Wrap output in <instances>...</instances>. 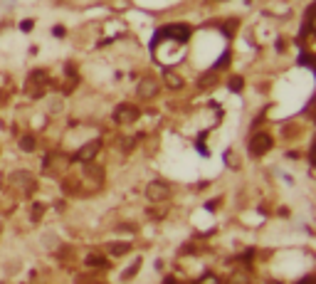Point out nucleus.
<instances>
[{
  "label": "nucleus",
  "mask_w": 316,
  "mask_h": 284,
  "mask_svg": "<svg viewBox=\"0 0 316 284\" xmlns=\"http://www.w3.org/2000/svg\"><path fill=\"white\" fill-rule=\"evenodd\" d=\"M10 183H13L15 188H22V190H32V188H35V181H32V176H30L27 171H15V173L10 176Z\"/></svg>",
  "instance_id": "6e6552de"
},
{
  "label": "nucleus",
  "mask_w": 316,
  "mask_h": 284,
  "mask_svg": "<svg viewBox=\"0 0 316 284\" xmlns=\"http://www.w3.org/2000/svg\"><path fill=\"white\" fill-rule=\"evenodd\" d=\"M20 151H35V136H22L20 139Z\"/></svg>",
  "instance_id": "9b49d317"
},
{
  "label": "nucleus",
  "mask_w": 316,
  "mask_h": 284,
  "mask_svg": "<svg viewBox=\"0 0 316 284\" xmlns=\"http://www.w3.org/2000/svg\"><path fill=\"white\" fill-rule=\"evenodd\" d=\"M301 284H314V282H311V279H304V282H301Z\"/></svg>",
  "instance_id": "b1692460"
},
{
  "label": "nucleus",
  "mask_w": 316,
  "mask_h": 284,
  "mask_svg": "<svg viewBox=\"0 0 316 284\" xmlns=\"http://www.w3.org/2000/svg\"><path fill=\"white\" fill-rule=\"evenodd\" d=\"M138 267H141V262H136V264H134L131 269H126V272H124V279H129V277H134V274L138 272Z\"/></svg>",
  "instance_id": "6ab92c4d"
},
{
  "label": "nucleus",
  "mask_w": 316,
  "mask_h": 284,
  "mask_svg": "<svg viewBox=\"0 0 316 284\" xmlns=\"http://www.w3.org/2000/svg\"><path fill=\"white\" fill-rule=\"evenodd\" d=\"M87 176H92V178H97V181H101V168H97L94 163H92V161H89V163H87Z\"/></svg>",
  "instance_id": "4468645a"
},
{
  "label": "nucleus",
  "mask_w": 316,
  "mask_h": 284,
  "mask_svg": "<svg viewBox=\"0 0 316 284\" xmlns=\"http://www.w3.org/2000/svg\"><path fill=\"white\" fill-rule=\"evenodd\" d=\"M227 62H230V52H227V55H222V60L215 64V69H222V67H227Z\"/></svg>",
  "instance_id": "aec40b11"
},
{
  "label": "nucleus",
  "mask_w": 316,
  "mask_h": 284,
  "mask_svg": "<svg viewBox=\"0 0 316 284\" xmlns=\"http://www.w3.org/2000/svg\"><path fill=\"white\" fill-rule=\"evenodd\" d=\"M20 30H22V32H30V30H32V20H22V22H20Z\"/></svg>",
  "instance_id": "412c9836"
},
{
  "label": "nucleus",
  "mask_w": 316,
  "mask_h": 284,
  "mask_svg": "<svg viewBox=\"0 0 316 284\" xmlns=\"http://www.w3.org/2000/svg\"><path fill=\"white\" fill-rule=\"evenodd\" d=\"M225 25H227V27H222V30H225V35H232V32H235V25H240V22H237V20H227Z\"/></svg>",
  "instance_id": "a211bd4d"
},
{
  "label": "nucleus",
  "mask_w": 316,
  "mask_h": 284,
  "mask_svg": "<svg viewBox=\"0 0 316 284\" xmlns=\"http://www.w3.org/2000/svg\"><path fill=\"white\" fill-rule=\"evenodd\" d=\"M213 84H217V69H213V72H205L200 79H198V89H210Z\"/></svg>",
  "instance_id": "9d476101"
},
{
  "label": "nucleus",
  "mask_w": 316,
  "mask_h": 284,
  "mask_svg": "<svg viewBox=\"0 0 316 284\" xmlns=\"http://www.w3.org/2000/svg\"><path fill=\"white\" fill-rule=\"evenodd\" d=\"M272 148V136L269 134H255L250 139V153L252 156H264Z\"/></svg>",
  "instance_id": "20e7f679"
},
{
  "label": "nucleus",
  "mask_w": 316,
  "mask_h": 284,
  "mask_svg": "<svg viewBox=\"0 0 316 284\" xmlns=\"http://www.w3.org/2000/svg\"><path fill=\"white\" fill-rule=\"evenodd\" d=\"M158 89H161V84L156 82V79H141L138 82V87H136V94L141 97V99H153L156 94H158Z\"/></svg>",
  "instance_id": "0eeeda50"
},
{
  "label": "nucleus",
  "mask_w": 316,
  "mask_h": 284,
  "mask_svg": "<svg viewBox=\"0 0 316 284\" xmlns=\"http://www.w3.org/2000/svg\"><path fill=\"white\" fill-rule=\"evenodd\" d=\"M42 213H45V205H42V203H32V220H35V223L42 218Z\"/></svg>",
  "instance_id": "2eb2a0df"
},
{
  "label": "nucleus",
  "mask_w": 316,
  "mask_h": 284,
  "mask_svg": "<svg viewBox=\"0 0 316 284\" xmlns=\"http://www.w3.org/2000/svg\"><path fill=\"white\" fill-rule=\"evenodd\" d=\"M163 84H166L168 89H180V87H183V77L176 74L173 69H166V72H163Z\"/></svg>",
  "instance_id": "1a4fd4ad"
},
{
  "label": "nucleus",
  "mask_w": 316,
  "mask_h": 284,
  "mask_svg": "<svg viewBox=\"0 0 316 284\" xmlns=\"http://www.w3.org/2000/svg\"><path fill=\"white\" fill-rule=\"evenodd\" d=\"M129 247H131L129 242H121V245H111V255H116V257H118V255H126Z\"/></svg>",
  "instance_id": "ddd939ff"
},
{
  "label": "nucleus",
  "mask_w": 316,
  "mask_h": 284,
  "mask_svg": "<svg viewBox=\"0 0 316 284\" xmlns=\"http://www.w3.org/2000/svg\"><path fill=\"white\" fill-rule=\"evenodd\" d=\"M306 32H309L311 37H316V10H311V15H309V20H306Z\"/></svg>",
  "instance_id": "f8f14e48"
},
{
  "label": "nucleus",
  "mask_w": 316,
  "mask_h": 284,
  "mask_svg": "<svg viewBox=\"0 0 316 284\" xmlns=\"http://www.w3.org/2000/svg\"><path fill=\"white\" fill-rule=\"evenodd\" d=\"M311 163H314V166H316V148H314V151H311Z\"/></svg>",
  "instance_id": "5701e85b"
},
{
  "label": "nucleus",
  "mask_w": 316,
  "mask_h": 284,
  "mask_svg": "<svg viewBox=\"0 0 316 284\" xmlns=\"http://www.w3.org/2000/svg\"><path fill=\"white\" fill-rule=\"evenodd\" d=\"M242 84H245V79H242V77H232V79H230V89H232V92H240Z\"/></svg>",
  "instance_id": "f3484780"
},
{
  "label": "nucleus",
  "mask_w": 316,
  "mask_h": 284,
  "mask_svg": "<svg viewBox=\"0 0 316 284\" xmlns=\"http://www.w3.org/2000/svg\"><path fill=\"white\" fill-rule=\"evenodd\" d=\"M99 148H101V141H99V139H94V141L84 143L82 148H79V151L74 153V161H82V163H89V161L99 153Z\"/></svg>",
  "instance_id": "423d86ee"
},
{
  "label": "nucleus",
  "mask_w": 316,
  "mask_h": 284,
  "mask_svg": "<svg viewBox=\"0 0 316 284\" xmlns=\"http://www.w3.org/2000/svg\"><path fill=\"white\" fill-rule=\"evenodd\" d=\"M161 37H168V40H173V42H185V40L190 37V27L183 25V22H173V25H166L161 32L156 35V40H161Z\"/></svg>",
  "instance_id": "f257e3e1"
},
{
  "label": "nucleus",
  "mask_w": 316,
  "mask_h": 284,
  "mask_svg": "<svg viewBox=\"0 0 316 284\" xmlns=\"http://www.w3.org/2000/svg\"><path fill=\"white\" fill-rule=\"evenodd\" d=\"M138 119V109L134 104H118L114 109V121L116 124H134Z\"/></svg>",
  "instance_id": "7ed1b4c3"
},
{
  "label": "nucleus",
  "mask_w": 316,
  "mask_h": 284,
  "mask_svg": "<svg viewBox=\"0 0 316 284\" xmlns=\"http://www.w3.org/2000/svg\"><path fill=\"white\" fill-rule=\"evenodd\" d=\"M47 82H50V74H47L45 69H35V72L27 77V92H30L32 97H40Z\"/></svg>",
  "instance_id": "f03ea898"
},
{
  "label": "nucleus",
  "mask_w": 316,
  "mask_h": 284,
  "mask_svg": "<svg viewBox=\"0 0 316 284\" xmlns=\"http://www.w3.org/2000/svg\"><path fill=\"white\" fill-rule=\"evenodd\" d=\"M146 195H148V200H153V203H161V200H166V198L171 195V188H168L163 181H153V183H148Z\"/></svg>",
  "instance_id": "39448f33"
},
{
  "label": "nucleus",
  "mask_w": 316,
  "mask_h": 284,
  "mask_svg": "<svg viewBox=\"0 0 316 284\" xmlns=\"http://www.w3.org/2000/svg\"><path fill=\"white\" fill-rule=\"evenodd\" d=\"M87 264H89V267H104L106 260H104V257H97V255H89V257H87Z\"/></svg>",
  "instance_id": "dca6fc26"
},
{
  "label": "nucleus",
  "mask_w": 316,
  "mask_h": 284,
  "mask_svg": "<svg viewBox=\"0 0 316 284\" xmlns=\"http://www.w3.org/2000/svg\"><path fill=\"white\" fill-rule=\"evenodd\" d=\"M198 284H217V279L208 274V277H203V279H200V282H198Z\"/></svg>",
  "instance_id": "4be33fe9"
}]
</instances>
